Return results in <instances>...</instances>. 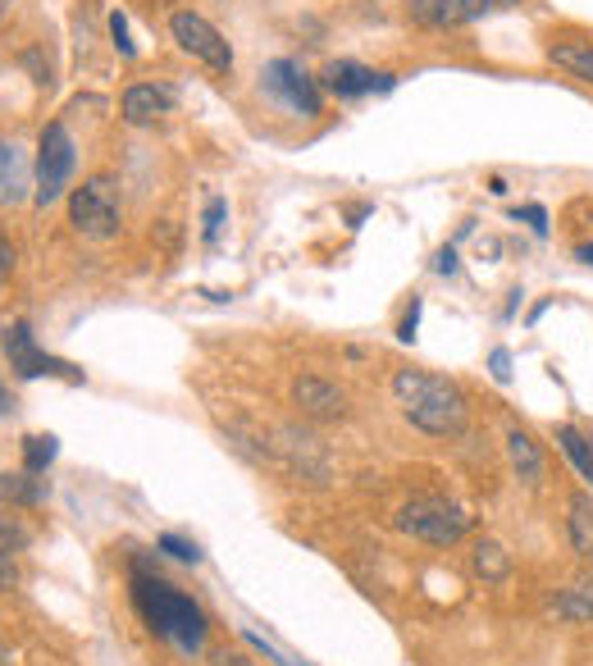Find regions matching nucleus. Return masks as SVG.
I'll return each mask as SVG.
<instances>
[{
	"mask_svg": "<svg viewBox=\"0 0 593 666\" xmlns=\"http://www.w3.org/2000/svg\"><path fill=\"white\" fill-rule=\"evenodd\" d=\"M393 397L402 406V416L412 420L420 434H434V438L466 434L470 402H466V393L452 379L429 375V370H397V375H393Z\"/></svg>",
	"mask_w": 593,
	"mask_h": 666,
	"instance_id": "f257e3e1",
	"label": "nucleus"
},
{
	"mask_svg": "<svg viewBox=\"0 0 593 666\" xmlns=\"http://www.w3.org/2000/svg\"><path fill=\"white\" fill-rule=\"evenodd\" d=\"M133 607L142 612L146 625H152V635H160L178 653L197 657L206 648V612L188 594H178L169 580L146 575L142 566H133Z\"/></svg>",
	"mask_w": 593,
	"mask_h": 666,
	"instance_id": "f03ea898",
	"label": "nucleus"
},
{
	"mask_svg": "<svg viewBox=\"0 0 593 666\" xmlns=\"http://www.w3.org/2000/svg\"><path fill=\"white\" fill-rule=\"evenodd\" d=\"M397 530L429 548H452L470 534V511L448 498H412L397 511Z\"/></svg>",
	"mask_w": 593,
	"mask_h": 666,
	"instance_id": "7ed1b4c3",
	"label": "nucleus"
},
{
	"mask_svg": "<svg viewBox=\"0 0 593 666\" xmlns=\"http://www.w3.org/2000/svg\"><path fill=\"white\" fill-rule=\"evenodd\" d=\"M73 169H79V146H73L69 128L64 124H46L42 137H37V188H32V201L42 210L55 206L69 192Z\"/></svg>",
	"mask_w": 593,
	"mask_h": 666,
	"instance_id": "20e7f679",
	"label": "nucleus"
},
{
	"mask_svg": "<svg viewBox=\"0 0 593 666\" xmlns=\"http://www.w3.org/2000/svg\"><path fill=\"white\" fill-rule=\"evenodd\" d=\"M69 225L79 229L92 242H110L119 238V197H115V183L110 178H87L83 188H73L69 197Z\"/></svg>",
	"mask_w": 593,
	"mask_h": 666,
	"instance_id": "39448f33",
	"label": "nucleus"
},
{
	"mask_svg": "<svg viewBox=\"0 0 593 666\" xmlns=\"http://www.w3.org/2000/svg\"><path fill=\"white\" fill-rule=\"evenodd\" d=\"M0 347H6V361H10V370H14L19 379H69V384H83V370H73L69 361H60V356L37 347L28 320L6 324V339H0Z\"/></svg>",
	"mask_w": 593,
	"mask_h": 666,
	"instance_id": "423d86ee",
	"label": "nucleus"
},
{
	"mask_svg": "<svg viewBox=\"0 0 593 666\" xmlns=\"http://www.w3.org/2000/svg\"><path fill=\"white\" fill-rule=\"evenodd\" d=\"M169 32H174V42L188 51L193 60H201L206 69H219V73L233 69V46L225 42V32H219L210 19H201L193 10H178L169 19Z\"/></svg>",
	"mask_w": 593,
	"mask_h": 666,
	"instance_id": "0eeeda50",
	"label": "nucleus"
},
{
	"mask_svg": "<svg viewBox=\"0 0 593 666\" xmlns=\"http://www.w3.org/2000/svg\"><path fill=\"white\" fill-rule=\"evenodd\" d=\"M261 83L274 101H283L288 110H296V115H320V83L296 60H270Z\"/></svg>",
	"mask_w": 593,
	"mask_h": 666,
	"instance_id": "6e6552de",
	"label": "nucleus"
},
{
	"mask_svg": "<svg viewBox=\"0 0 593 666\" xmlns=\"http://www.w3.org/2000/svg\"><path fill=\"white\" fill-rule=\"evenodd\" d=\"M320 83L339 101H356V96H370V92H393L397 87L393 73H375V69H365L356 60H329Z\"/></svg>",
	"mask_w": 593,
	"mask_h": 666,
	"instance_id": "1a4fd4ad",
	"label": "nucleus"
},
{
	"mask_svg": "<svg viewBox=\"0 0 593 666\" xmlns=\"http://www.w3.org/2000/svg\"><path fill=\"white\" fill-rule=\"evenodd\" d=\"M511 0H412V19L420 28H461V23H475L493 10H507Z\"/></svg>",
	"mask_w": 593,
	"mask_h": 666,
	"instance_id": "9d476101",
	"label": "nucleus"
},
{
	"mask_svg": "<svg viewBox=\"0 0 593 666\" xmlns=\"http://www.w3.org/2000/svg\"><path fill=\"white\" fill-rule=\"evenodd\" d=\"M292 402H296V412L311 416V420H343L347 416V393L320 375L292 379Z\"/></svg>",
	"mask_w": 593,
	"mask_h": 666,
	"instance_id": "9b49d317",
	"label": "nucleus"
},
{
	"mask_svg": "<svg viewBox=\"0 0 593 666\" xmlns=\"http://www.w3.org/2000/svg\"><path fill=\"white\" fill-rule=\"evenodd\" d=\"M174 87H165V83H133L128 92H124V101H119V115H124V124H133V128H146V124H156V119H165L169 110H174Z\"/></svg>",
	"mask_w": 593,
	"mask_h": 666,
	"instance_id": "f8f14e48",
	"label": "nucleus"
},
{
	"mask_svg": "<svg viewBox=\"0 0 593 666\" xmlns=\"http://www.w3.org/2000/svg\"><path fill=\"white\" fill-rule=\"evenodd\" d=\"M28 178L32 169H28L23 146L0 137V206H19L28 197Z\"/></svg>",
	"mask_w": 593,
	"mask_h": 666,
	"instance_id": "ddd939ff",
	"label": "nucleus"
},
{
	"mask_svg": "<svg viewBox=\"0 0 593 666\" xmlns=\"http://www.w3.org/2000/svg\"><path fill=\"white\" fill-rule=\"evenodd\" d=\"M548 60L558 64V69H566L571 79H580V83L593 87V42H584V37H552Z\"/></svg>",
	"mask_w": 593,
	"mask_h": 666,
	"instance_id": "4468645a",
	"label": "nucleus"
},
{
	"mask_svg": "<svg viewBox=\"0 0 593 666\" xmlns=\"http://www.w3.org/2000/svg\"><path fill=\"white\" fill-rule=\"evenodd\" d=\"M507 457H511V470L521 475V485L534 489L543 479V452H539V443L526 429H507Z\"/></svg>",
	"mask_w": 593,
	"mask_h": 666,
	"instance_id": "2eb2a0df",
	"label": "nucleus"
},
{
	"mask_svg": "<svg viewBox=\"0 0 593 666\" xmlns=\"http://www.w3.org/2000/svg\"><path fill=\"white\" fill-rule=\"evenodd\" d=\"M566 539H571V548H575V558L593 562V498H589V493H575V498H571Z\"/></svg>",
	"mask_w": 593,
	"mask_h": 666,
	"instance_id": "dca6fc26",
	"label": "nucleus"
},
{
	"mask_svg": "<svg viewBox=\"0 0 593 666\" xmlns=\"http://www.w3.org/2000/svg\"><path fill=\"white\" fill-rule=\"evenodd\" d=\"M470 566L485 584H502L511 575V552L498 543V539H479L475 552H470Z\"/></svg>",
	"mask_w": 593,
	"mask_h": 666,
	"instance_id": "f3484780",
	"label": "nucleus"
},
{
	"mask_svg": "<svg viewBox=\"0 0 593 666\" xmlns=\"http://www.w3.org/2000/svg\"><path fill=\"white\" fill-rule=\"evenodd\" d=\"M552 612H558L562 621L580 625V621H593V580H575L566 584L558 599H552Z\"/></svg>",
	"mask_w": 593,
	"mask_h": 666,
	"instance_id": "a211bd4d",
	"label": "nucleus"
},
{
	"mask_svg": "<svg viewBox=\"0 0 593 666\" xmlns=\"http://www.w3.org/2000/svg\"><path fill=\"white\" fill-rule=\"evenodd\" d=\"M552 438H558V448L571 457V466L589 479V485H593V443L575 429V425H558V429H552Z\"/></svg>",
	"mask_w": 593,
	"mask_h": 666,
	"instance_id": "6ab92c4d",
	"label": "nucleus"
},
{
	"mask_svg": "<svg viewBox=\"0 0 593 666\" xmlns=\"http://www.w3.org/2000/svg\"><path fill=\"white\" fill-rule=\"evenodd\" d=\"M46 498V489L23 470V475H0V502H19V507H37Z\"/></svg>",
	"mask_w": 593,
	"mask_h": 666,
	"instance_id": "aec40b11",
	"label": "nucleus"
},
{
	"mask_svg": "<svg viewBox=\"0 0 593 666\" xmlns=\"http://www.w3.org/2000/svg\"><path fill=\"white\" fill-rule=\"evenodd\" d=\"M60 452V438L55 434H28L23 438V470L28 475H42Z\"/></svg>",
	"mask_w": 593,
	"mask_h": 666,
	"instance_id": "412c9836",
	"label": "nucleus"
},
{
	"mask_svg": "<svg viewBox=\"0 0 593 666\" xmlns=\"http://www.w3.org/2000/svg\"><path fill=\"white\" fill-rule=\"evenodd\" d=\"M156 548H160V552H169L174 562H188V566H197V562H201V548H197L193 539H183V534H160V539H156Z\"/></svg>",
	"mask_w": 593,
	"mask_h": 666,
	"instance_id": "4be33fe9",
	"label": "nucleus"
},
{
	"mask_svg": "<svg viewBox=\"0 0 593 666\" xmlns=\"http://www.w3.org/2000/svg\"><path fill=\"white\" fill-rule=\"evenodd\" d=\"M225 215H229L225 197H210V201H206V215H201V238H206V242L219 238V229H225Z\"/></svg>",
	"mask_w": 593,
	"mask_h": 666,
	"instance_id": "5701e85b",
	"label": "nucleus"
},
{
	"mask_svg": "<svg viewBox=\"0 0 593 666\" xmlns=\"http://www.w3.org/2000/svg\"><path fill=\"white\" fill-rule=\"evenodd\" d=\"M28 539H32V534H28V530H23L19 521H14V516H6V511H0V548L19 552V548H23Z\"/></svg>",
	"mask_w": 593,
	"mask_h": 666,
	"instance_id": "b1692460",
	"label": "nucleus"
},
{
	"mask_svg": "<svg viewBox=\"0 0 593 666\" xmlns=\"http://www.w3.org/2000/svg\"><path fill=\"white\" fill-rule=\"evenodd\" d=\"M110 37H115V46H119V55H137V46H133V37H128V19H124V14H110Z\"/></svg>",
	"mask_w": 593,
	"mask_h": 666,
	"instance_id": "393cba45",
	"label": "nucleus"
},
{
	"mask_svg": "<svg viewBox=\"0 0 593 666\" xmlns=\"http://www.w3.org/2000/svg\"><path fill=\"white\" fill-rule=\"evenodd\" d=\"M416 329H420V298H412V306H406V315L397 324V339L402 343H416Z\"/></svg>",
	"mask_w": 593,
	"mask_h": 666,
	"instance_id": "a878e982",
	"label": "nucleus"
},
{
	"mask_svg": "<svg viewBox=\"0 0 593 666\" xmlns=\"http://www.w3.org/2000/svg\"><path fill=\"white\" fill-rule=\"evenodd\" d=\"M511 215H516V219H526V225H530L539 238H548V210H543V206H516Z\"/></svg>",
	"mask_w": 593,
	"mask_h": 666,
	"instance_id": "bb28decb",
	"label": "nucleus"
},
{
	"mask_svg": "<svg viewBox=\"0 0 593 666\" xmlns=\"http://www.w3.org/2000/svg\"><path fill=\"white\" fill-rule=\"evenodd\" d=\"M14 584H19V562L10 548H0V594H10Z\"/></svg>",
	"mask_w": 593,
	"mask_h": 666,
	"instance_id": "cd10ccee",
	"label": "nucleus"
},
{
	"mask_svg": "<svg viewBox=\"0 0 593 666\" xmlns=\"http://www.w3.org/2000/svg\"><path fill=\"white\" fill-rule=\"evenodd\" d=\"M489 370H493V379H498V384H507V379H511V352L498 347V352L489 356Z\"/></svg>",
	"mask_w": 593,
	"mask_h": 666,
	"instance_id": "c85d7f7f",
	"label": "nucleus"
},
{
	"mask_svg": "<svg viewBox=\"0 0 593 666\" xmlns=\"http://www.w3.org/2000/svg\"><path fill=\"white\" fill-rule=\"evenodd\" d=\"M434 274H457V247H443L434 256Z\"/></svg>",
	"mask_w": 593,
	"mask_h": 666,
	"instance_id": "c756f323",
	"label": "nucleus"
},
{
	"mask_svg": "<svg viewBox=\"0 0 593 666\" xmlns=\"http://www.w3.org/2000/svg\"><path fill=\"white\" fill-rule=\"evenodd\" d=\"M10 270H14V247H10L6 238H0V283L10 279Z\"/></svg>",
	"mask_w": 593,
	"mask_h": 666,
	"instance_id": "7c9ffc66",
	"label": "nucleus"
},
{
	"mask_svg": "<svg viewBox=\"0 0 593 666\" xmlns=\"http://www.w3.org/2000/svg\"><path fill=\"white\" fill-rule=\"evenodd\" d=\"M215 666H251V662H247V657H238V653H219V657H215Z\"/></svg>",
	"mask_w": 593,
	"mask_h": 666,
	"instance_id": "2f4dec72",
	"label": "nucleus"
},
{
	"mask_svg": "<svg viewBox=\"0 0 593 666\" xmlns=\"http://www.w3.org/2000/svg\"><path fill=\"white\" fill-rule=\"evenodd\" d=\"M575 261H584V266H593V242H580V247H575Z\"/></svg>",
	"mask_w": 593,
	"mask_h": 666,
	"instance_id": "473e14b6",
	"label": "nucleus"
},
{
	"mask_svg": "<svg viewBox=\"0 0 593 666\" xmlns=\"http://www.w3.org/2000/svg\"><path fill=\"white\" fill-rule=\"evenodd\" d=\"M10 406H14V402H10V393H6V384H0V420H6V416H10Z\"/></svg>",
	"mask_w": 593,
	"mask_h": 666,
	"instance_id": "72a5a7b5",
	"label": "nucleus"
},
{
	"mask_svg": "<svg viewBox=\"0 0 593 666\" xmlns=\"http://www.w3.org/2000/svg\"><path fill=\"white\" fill-rule=\"evenodd\" d=\"M6 10H10V0H0V19H6Z\"/></svg>",
	"mask_w": 593,
	"mask_h": 666,
	"instance_id": "f704fd0d",
	"label": "nucleus"
}]
</instances>
